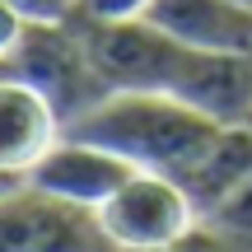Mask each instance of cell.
Instances as JSON below:
<instances>
[{"mask_svg":"<svg viewBox=\"0 0 252 252\" xmlns=\"http://www.w3.org/2000/svg\"><path fill=\"white\" fill-rule=\"evenodd\" d=\"M224 122L196 112L191 103L173 98V94H150V89H112L80 112L65 135L94 140L126 159L135 173H163V178H187L191 163L206 154L215 131Z\"/></svg>","mask_w":252,"mask_h":252,"instance_id":"cell-1","label":"cell"},{"mask_svg":"<svg viewBox=\"0 0 252 252\" xmlns=\"http://www.w3.org/2000/svg\"><path fill=\"white\" fill-rule=\"evenodd\" d=\"M98 234L108 252H173L201 229V210L178 178L131 173L98 210Z\"/></svg>","mask_w":252,"mask_h":252,"instance_id":"cell-2","label":"cell"},{"mask_svg":"<svg viewBox=\"0 0 252 252\" xmlns=\"http://www.w3.org/2000/svg\"><path fill=\"white\" fill-rule=\"evenodd\" d=\"M9 70L24 75L28 84H37L56 103L65 126L108 94V84L98 80L75 24H28L19 52L9 56Z\"/></svg>","mask_w":252,"mask_h":252,"instance_id":"cell-3","label":"cell"},{"mask_svg":"<svg viewBox=\"0 0 252 252\" xmlns=\"http://www.w3.org/2000/svg\"><path fill=\"white\" fill-rule=\"evenodd\" d=\"M0 252H108V243L89 210L24 182L0 201Z\"/></svg>","mask_w":252,"mask_h":252,"instance_id":"cell-4","label":"cell"},{"mask_svg":"<svg viewBox=\"0 0 252 252\" xmlns=\"http://www.w3.org/2000/svg\"><path fill=\"white\" fill-rule=\"evenodd\" d=\"M131 173L135 168L126 159H117L112 150H103V145H94V140H80V135H61V140L42 154V163L28 173V187H37V191H47V196L65 201V206L94 215Z\"/></svg>","mask_w":252,"mask_h":252,"instance_id":"cell-5","label":"cell"},{"mask_svg":"<svg viewBox=\"0 0 252 252\" xmlns=\"http://www.w3.org/2000/svg\"><path fill=\"white\" fill-rule=\"evenodd\" d=\"M65 135L56 103L24 75L0 70V168L28 182V173L42 163V154Z\"/></svg>","mask_w":252,"mask_h":252,"instance_id":"cell-6","label":"cell"},{"mask_svg":"<svg viewBox=\"0 0 252 252\" xmlns=\"http://www.w3.org/2000/svg\"><path fill=\"white\" fill-rule=\"evenodd\" d=\"M145 19L196 52H252V14L234 0H154Z\"/></svg>","mask_w":252,"mask_h":252,"instance_id":"cell-7","label":"cell"},{"mask_svg":"<svg viewBox=\"0 0 252 252\" xmlns=\"http://www.w3.org/2000/svg\"><path fill=\"white\" fill-rule=\"evenodd\" d=\"M248 178H252V122H234V126H220L215 131V140H210L206 154L191 163V173L182 178V187H187V196L196 201L201 220H206L210 210H215L234 187H243Z\"/></svg>","mask_w":252,"mask_h":252,"instance_id":"cell-8","label":"cell"},{"mask_svg":"<svg viewBox=\"0 0 252 252\" xmlns=\"http://www.w3.org/2000/svg\"><path fill=\"white\" fill-rule=\"evenodd\" d=\"M206 224L215 229V234H224V238H248L252 243V178L243 182V187H234L215 210H210Z\"/></svg>","mask_w":252,"mask_h":252,"instance_id":"cell-9","label":"cell"},{"mask_svg":"<svg viewBox=\"0 0 252 252\" xmlns=\"http://www.w3.org/2000/svg\"><path fill=\"white\" fill-rule=\"evenodd\" d=\"M154 0H80L75 19L80 24H135L150 14Z\"/></svg>","mask_w":252,"mask_h":252,"instance_id":"cell-10","label":"cell"},{"mask_svg":"<svg viewBox=\"0 0 252 252\" xmlns=\"http://www.w3.org/2000/svg\"><path fill=\"white\" fill-rule=\"evenodd\" d=\"M24 24H70L80 0H5Z\"/></svg>","mask_w":252,"mask_h":252,"instance_id":"cell-11","label":"cell"},{"mask_svg":"<svg viewBox=\"0 0 252 252\" xmlns=\"http://www.w3.org/2000/svg\"><path fill=\"white\" fill-rule=\"evenodd\" d=\"M19 187H24V178H14V173H5V168H0V201H5L9 191H19Z\"/></svg>","mask_w":252,"mask_h":252,"instance_id":"cell-12","label":"cell"},{"mask_svg":"<svg viewBox=\"0 0 252 252\" xmlns=\"http://www.w3.org/2000/svg\"><path fill=\"white\" fill-rule=\"evenodd\" d=\"M234 5H238V9H248V14H252V0H234Z\"/></svg>","mask_w":252,"mask_h":252,"instance_id":"cell-13","label":"cell"}]
</instances>
